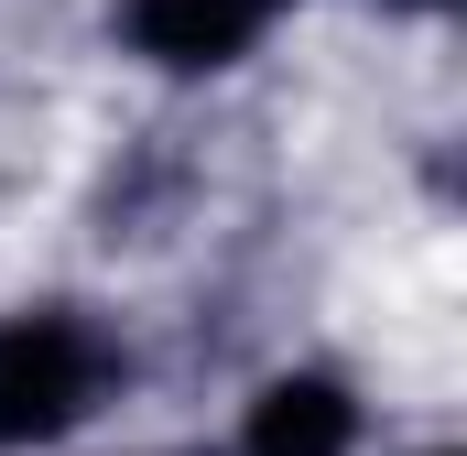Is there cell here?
<instances>
[{
  "label": "cell",
  "instance_id": "obj_3",
  "mask_svg": "<svg viewBox=\"0 0 467 456\" xmlns=\"http://www.w3.org/2000/svg\"><path fill=\"white\" fill-rule=\"evenodd\" d=\"M358 446V391L337 369H283L261 380L250 424H239V456H348Z\"/></svg>",
  "mask_w": 467,
  "mask_h": 456
},
{
  "label": "cell",
  "instance_id": "obj_4",
  "mask_svg": "<svg viewBox=\"0 0 467 456\" xmlns=\"http://www.w3.org/2000/svg\"><path fill=\"white\" fill-rule=\"evenodd\" d=\"M391 11H446V0H391Z\"/></svg>",
  "mask_w": 467,
  "mask_h": 456
},
{
  "label": "cell",
  "instance_id": "obj_2",
  "mask_svg": "<svg viewBox=\"0 0 467 456\" xmlns=\"http://www.w3.org/2000/svg\"><path fill=\"white\" fill-rule=\"evenodd\" d=\"M294 0H119V44L163 77H218L239 66Z\"/></svg>",
  "mask_w": 467,
  "mask_h": 456
},
{
  "label": "cell",
  "instance_id": "obj_1",
  "mask_svg": "<svg viewBox=\"0 0 467 456\" xmlns=\"http://www.w3.org/2000/svg\"><path fill=\"white\" fill-rule=\"evenodd\" d=\"M109 337L66 305H33V316H0V456H33L55 435H77L109 391Z\"/></svg>",
  "mask_w": 467,
  "mask_h": 456
}]
</instances>
